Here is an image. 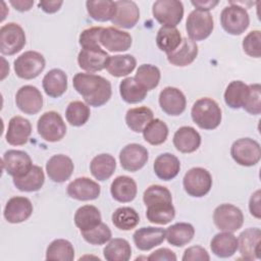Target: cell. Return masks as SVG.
<instances>
[{"label": "cell", "mask_w": 261, "mask_h": 261, "mask_svg": "<svg viewBox=\"0 0 261 261\" xmlns=\"http://www.w3.org/2000/svg\"><path fill=\"white\" fill-rule=\"evenodd\" d=\"M67 195L79 201H92L99 197L101 187L95 180L83 176L77 177L67 186Z\"/></svg>", "instance_id": "obj_17"}, {"label": "cell", "mask_w": 261, "mask_h": 261, "mask_svg": "<svg viewBox=\"0 0 261 261\" xmlns=\"http://www.w3.org/2000/svg\"><path fill=\"white\" fill-rule=\"evenodd\" d=\"M214 28V21L209 11H203L195 9L190 12L186 30L189 35V39L193 41H202L208 38Z\"/></svg>", "instance_id": "obj_5"}, {"label": "cell", "mask_w": 261, "mask_h": 261, "mask_svg": "<svg viewBox=\"0 0 261 261\" xmlns=\"http://www.w3.org/2000/svg\"><path fill=\"white\" fill-rule=\"evenodd\" d=\"M111 220L116 228L120 230H130L138 225L140 217L134 208L119 207L113 212Z\"/></svg>", "instance_id": "obj_44"}, {"label": "cell", "mask_w": 261, "mask_h": 261, "mask_svg": "<svg viewBox=\"0 0 261 261\" xmlns=\"http://www.w3.org/2000/svg\"><path fill=\"white\" fill-rule=\"evenodd\" d=\"M191 3L199 10L209 11L210 9H213L219 2L217 0H193Z\"/></svg>", "instance_id": "obj_57"}, {"label": "cell", "mask_w": 261, "mask_h": 261, "mask_svg": "<svg viewBox=\"0 0 261 261\" xmlns=\"http://www.w3.org/2000/svg\"><path fill=\"white\" fill-rule=\"evenodd\" d=\"M242 45L247 55L259 58L261 56V32L258 30L250 32L244 38Z\"/></svg>", "instance_id": "obj_51"}, {"label": "cell", "mask_w": 261, "mask_h": 261, "mask_svg": "<svg viewBox=\"0 0 261 261\" xmlns=\"http://www.w3.org/2000/svg\"><path fill=\"white\" fill-rule=\"evenodd\" d=\"M116 168V161L110 154H99L95 156L90 163V170L92 175L98 180H106L113 173Z\"/></svg>", "instance_id": "obj_34"}, {"label": "cell", "mask_w": 261, "mask_h": 261, "mask_svg": "<svg viewBox=\"0 0 261 261\" xmlns=\"http://www.w3.org/2000/svg\"><path fill=\"white\" fill-rule=\"evenodd\" d=\"M81 233L86 242L95 246L106 244L108 241L111 240L112 237L110 228L103 222L99 223L92 229L81 231Z\"/></svg>", "instance_id": "obj_48"}, {"label": "cell", "mask_w": 261, "mask_h": 261, "mask_svg": "<svg viewBox=\"0 0 261 261\" xmlns=\"http://www.w3.org/2000/svg\"><path fill=\"white\" fill-rule=\"evenodd\" d=\"M143 201L146 206L159 202V201H169L172 202V197L170 191L160 185H152L148 187L143 194Z\"/></svg>", "instance_id": "obj_49"}, {"label": "cell", "mask_w": 261, "mask_h": 261, "mask_svg": "<svg viewBox=\"0 0 261 261\" xmlns=\"http://www.w3.org/2000/svg\"><path fill=\"white\" fill-rule=\"evenodd\" d=\"M138 188L136 181L126 175H119L113 179L110 186L112 198L120 203L133 201L137 196Z\"/></svg>", "instance_id": "obj_27"}, {"label": "cell", "mask_w": 261, "mask_h": 261, "mask_svg": "<svg viewBox=\"0 0 261 261\" xmlns=\"http://www.w3.org/2000/svg\"><path fill=\"white\" fill-rule=\"evenodd\" d=\"M175 216V209L172 202L159 201L152 203L147 206L146 217L147 219L155 224H167Z\"/></svg>", "instance_id": "obj_31"}, {"label": "cell", "mask_w": 261, "mask_h": 261, "mask_svg": "<svg viewBox=\"0 0 261 261\" xmlns=\"http://www.w3.org/2000/svg\"><path fill=\"white\" fill-rule=\"evenodd\" d=\"M261 230L258 227H250L243 230L238 238V250L245 260L260 259Z\"/></svg>", "instance_id": "obj_15"}, {"label": "cell", "mask_w": 261, "mask_h": 261, "mask_svg": "<svg viewBox=\"0 0 261 261\" xmlns=\"http://www.w3.org/2000/svg\"><path fill=\"white\" fill-rule=\"evenodd\" d=\"M136 65L137 60L130 54L113 55L109 56L106 69L112 76L121 77L129 74L136 68Z\"/></svg>", "instance_id": "obj_36"}, {"label": "cell", "mask_w": 261, "mask_h": 261, "mask_svg": "<svg viewBox=\"0 0 261 261\" xmlns=\"http://www.w3.org/2000/svg\"><path fill=\"white\" fill-rule=\"evenodd\" d=\"M32 134V124L29 119L16 115L10 118L6 130L5 139L9 145H24Z\"/></svg>", "instance_id": "obj_22"}, {"label": "cell", "mask_w": 261, "mask_h": 261, "mask_svg": "<svg viewBox=\"0 0 261 261\" xmlns=\"http://www.w3.org/2000/svg\"><path fill=\"white\" fill-rule=\"evenodd\" d=\"M9 3L15 8V10H18L20 12L30 10L34 5L33 0H10Z\"/></svg>", "instance_id": "obj_58"}, {"label": "cell", "mask_w": 261, "mask_h": 261, "mask_svg": "<svg viewBox=\"0 0 261 261\" xmlns=\"http://www.w3.org/2000/svg\"><path fill=\"white\" fill-rule=\"evenodd\" d=\"M115 14L111 19L112 24L121 29L134 28L140 18V10L134 1H115Z\"/></svg>", "instance_id": "obj_18"}, {"label": "cell", "mask_w": 261, "mask_h": 261, "mask_svg": "<svg viewBox=\"0 0 261 261\" xmlns=\"http://www.w3.org/2000/svg\"><path fill=\"white\" fill-rule=\"evenodd\" d=\"M172 142L177 151L193 153L201 145V136L192 126H181L174 133Z\"/></svg>", "instance_id": "obj_26"}, {"label": "cell", "mask_w": 261, "mask_h": 261, "mask_svg": "<svg viewBox=\"0 0 261 261\" xmlns=\"http://www.w3.org/2000/svg\"><path fill=\"white\" fill-rule=\"evenodd\" d=\"M99 209L93 205L80 207L74 214V224L81 231L92 229L102 221Z\"/></svg>", "instance_id": "obj_37"}, {"label": "cell", "mask_w": 261, "mask_h": 261, "mask_svg": "<svg viewBox=\"0 0 261 261\" xmlns=\"http://www.w3.org/2000/svg\"><path fill=\"white\" fill-rule=\"evenodd\" d=\"M249 85L242 81H232L224 91V102L232 109L243 108L249 97Z\"/></svg>", "instance_id": "obj_32"}, {"label": "cell", "mask_w": 261, "mask_h": 261, "mask_svg": "<svg viewBox=\"0 0 261 261\" xmlns=\"http://www.w3.org/2000/svg\"><path fill=\"white\" fill-rule=\"evenodd\" d=\"M45 58L37 51H25L14 60V71L23 80L37 77L45 68Z\"/></svg>", "instance_id": "obj_9"}, {"label": "cell", "mask_w": 261, "mask_h": 261, "mask_svg": "<svg viewBox=\"0 0 261 261\" xmlns=\"http://www.w3.org/2000/svg\"><path fill=\"white\" fill-rule=\"evenodd\" d=\"M74 249L71 243L64 239H57L50 243L46 251V260L72 261Z\"/></svg>", "instance_id": "obj_43"}, {"label": "cell", "mask_w": 261, "mask_h": 261, "mask_svg": "<svg viewBox=\"0 0 261 261\" xmlns=\"http://www.w3.org/2000/svg\"><path fill=\"white\" fill-rule=\"evenodd\" d=\"M210 248L215 256L220 258H228L231 257L238 250V239L234 234H232V232H219L212 238Z\"/></svg>", "instance_id": "obj_30"}, {"label": "cell", "mask_w": 261, "mask_h": 261, "mask_svg": "<svg viewBox=\"0 0 261 261\" xmlns=\"http://www.w3.org/2000/svg\"><path fill=\"white\" fill-rule=\"evenodd\" d=\"M191 116L200 128L214 129L221 122V109L213 99L205 97L193 104Z\"/></svg>", "instance_id": "obj_2"}, {"label": "cell", "mask_w": 261, "mask_h": 261, "mask_svg": "<svg viewBox=\"0 0 261 261\" xmlns=\"http://www.w3.org/2000/svg\"><path fill=\"white\" fill-rule=\"evenodd\" d=\"M62 4H63V1H61V0H58V1L57 0H54V1L43 0L38 3V6L46 13H54L60 9Z\"/></svg>", "instance_id": "obj_56"}, {"label": "cell", "mask_w": 261, "mask_h": 261, "mask_svg": "<svg viewBox=\"0 0 261 261\" xmlns=\"http://www.w3.org/2000/svg\"><path fill=\"white\" fill-rule=\"evenodd\" d=\"M38 134L47 142H58L66 134V125L61 115L55 111H47L37 122Z\"/></svg>", "instance_id": "obj_7"}, {"label": "cell", "mask_w": 261, "mask_h": 261, "mask_svg": "<svg viewBox=\"0 0 261 261\" xmlns=\"http://www.w3.org/2000/svg\"><path fill=\"white\" fill-rule=\"evenodd\" d=\"M260 190H257L255 193L252 194L250 201H249V210L251 215L260 219L261 218V205H260Z\"/></svg>", "instance_id": "obj_55"}, {"label": "cell", "mask_w": 261, "mask_h": 261, "mask_svg": "<svg viewBox=\"0 0 261 261\" xmlns=\"http://www.w3.org/2000/svg\"><path fill=\"white\" fill-rule=\"evenodd\" d=\"M133 240L139 250L149 251L163 243L165 240V229L154 226L141 227L134 232Z\"/></svg>", "instance_id": "obj_23"}, {"label": "cell", "mask_w": 261, "mask_h": 261, "mask_svg": "<svg viewBox=\"0 0 261 261\" xmlns=\"http://www.w3.org/2000/svg\"><path fill=\"white\" fill-rule=\"evenodd\" d=\"M198 45L189 38H182L180 45L171 53L166 54L169 63L175 66H187L191 64L198 55Z\"/></svg>", "instance_id": "obj_25"}, {"label": "cell", "mask_w": 261, "mask_h": 261, "mask_svg": "<svg viewBox=\"0 0 261 261\" xmlns=\"http://www.w3.org/2000/svg\"><path fill=\"white\" fill-rule=\"evenodd\" d=\"M249 89V97L243 108L250 114L259 115L261 113V86L259 84H251Z\"/></svg>", "instance_id": "obj_52"}, {"label": "cell", "mask_w": 261, "mask_h": 261, "mask_svg": "<svg viewBox=\"0 0 261 261\" xmlns=\"http://www.w3.org/2000/svg\"><path fill=\"white\" fill-rule=\"evenodd\" d=\"M33 213V204L25 197H12L4 207V218L10 223H20L27 220Z\"/></svg>", "instance_id": "obj_20"}, {"label": "cell", "mask_w": 261, "mask_h": 261, "mask_svg": "<svg viewBox=\"0 0 261 261\" xmlns=\"http://www.w3.org/2000/svg\"><path fill=\"white\" fill-rule=\"evenodd\" d=\"M213 221L216 227L223 231L233 232L244 223V215L240 208L232 204H220L213 212Z\"/></svg>", "instance_id": "obj_10"}, {"label": "cell", "mask_w": 261, "mask_h": 261, "mask_svg": "<svg viewBox=\"0 0 261 261\" xmlns=\"http://www.w3.org/2000/svg\"><path fill=\"white\" fill-rule=\"evenodd\" d=\"M109 55L101 49H82L77 55L79 66L89 72H96L106 68Z\"/></svg>", "instance_id": "obj_24"}, {"label": "cell", "mask_w": 261, "mask_h": 261, "mask_svg": "<svg viewBox=\"0 0 261 261\" xmlns=\"http://www.w3.org/2000/svg\"><path fill=\"white\" fill-rule=\"evenodd\" d=\"M147 92L132 76L123 79L119 84V94L122 100L129 104L142 102L146 98Z\"/></svg>", "instance_id": "obj_42"}, {"label": "cell", "mask_w": 261, "mask_h": 261, "mask_svg": "<svg viewBox=\"0 0 261 261\" xmlns=\"http://www.w3.org/2000/svg\"><path fill=\"white\" fill-rule=\"evenodd\" d=\"M100 43L101 46L110 52H122L130 48L132 36L127 32L120 31L114 27H108L103 29Z\"/></svg>", "instance_id": "obj_19"}, {"label": "cell", "mask_w": 261, "mask_h": 261, "mask_svg": "<svg viewBox=\"0 0 261 261\" xmlns=\"http://www.w3.org/2000/svg\"><path fill=\"white\" fill-rule=\"evenodd\" d=\"M25 45V34L15 22H8L0 29V51L3 55H14Z\"/></svg>", "instance_id": "obj_11"}, {"label": "cell", "mask_w": 261, "mask_h": 261, "mask_svg": "<svg viewBox=\"0 0 261 261\" xmlns=\"http://www.w3.org/2000/svg\"><path fill=\"white\" fill-rule=\"evenodd\" d=\"M104 28L92 27L84 30L79 38V43L83 49H101L100 36Z\"/></svg>", "instance_id": "obj_50"}, {"label": "cell", "mask_w": 261, "mask_h": 261, "mask_svg": "<svg viewBox=\"0 0 261 261\" xmlns=\"http://www.w3.org/2000/svg\"><path fill=\"white\" fill-rule=\"evenodd\" d=\"M73 168L72 160L64 154L53 155L46 163V171L49 178L59 184L67 180L71 176Z\"/></svg>", "instance_id": "obj_21"}, {"label": "cell", "mask_w": 261, "mask_h": 261, "mask_svg": "<svg viewBox=\"0 0 261 261\" xmlns=\"http://www.w3.org/2000/svg\"><path fill=\"white\" fill-rule=\"evenodd\" d=\"M74 90L84 98L86 104L100 107L111 98L112 90L110 82L94 73L77 72L72 79Z\"/></svg>", "instance_id": "obj_1"}, {"label": "cell", "mask_w": 261, "mask_h": 261, "mask_svg": "<svg viewBox=\"0 0 261 261\" xmlns=\"http://www.w3.org/2000/svg\"><path fill=\"white\" fill-rule=\"evenodd\" d=\"M182 185L188 195L201 198L210 192L212 188V176L205 168L193 167L185 174Z\"/></svg>", "instance_id": "obj_6"}, {"label": "cell", "mask_w": 261, "mask_h": 261, "mask_svg": "<svg viewBox=\"0 0 261 261\" xmlns=\"http://www.w3.org/2000/svg\"><path fill=\"white\" fill-rule=\"evenodd\" d=\"M3 169L12 177L25 175L33 167L30 155L21 150H8L2 157Z\"/></svg>", "instance_id": "obj_12"}, {"label": "cell", "mask_w": 261, "mask_h": 261, "mask_svg": "<svg viewBox=\"0 0 261 261\" xmlns=\"http://www.w3.org/2000/svg\"><path fill=\"white\" fill-rule=\"evenodd\" d=\"M89 15L97 21L111 20L115 14V2L111 0H89L86 2Z\"/></svg>", "instance_id": "obj_39"}, {"label": "cell", "mask_w": 261, "mask_h": 261, "mask_svg": "<svg viewBox=\"0 0 261 261\" xmlns=\"http://www.w3.org/2000/svg\"><path fill=\"white\" fill-rule=\"evenodd\" d=\"M45 181L43 169L38 165H33L32 169L23 176L13 177L14 186L21 192H37Z\"/></svg>", "instance_id": "obj_35"}, {"label": "cell", "mask_w": 261, "mask_h": 261, "mask_svg": "<svg viewBox=\"0 0 261 261\" xmlns=\"http://www.w3.org/2000/svg\"><path fill=\"white\" fill-rule=\"evenodd\" d=\"M168 136V127L166 123L159 119H152L143 130V137L147 143L153 146L163 144Z\"/></svg>", "instance_id": "obj_46"}, {"label": "cell", "mask_w": 261, "mask_h": 261, "mask_svg": "<svg viewBox=\"0 0 261 261\" xmlns=\"http://www.w3.org/2000/svg\"><path fill=\"white\" fill-rule=\"evenodd\" d=\"M90 107L82 101L70 102L65 110V117L67 122L73 126L84 125L90 118Z\"/></svg>", "instance_id": "obj_47"}, {"label": "cell", "mask_w": 261, "mask_h": 261, "mask_svg": "<svg viewBox=\"0 0 261 261\" xmlns=\"http://www.w3.org/2000/svg\"><path fill=\"white\" fill-rule=\"evenodd\" d=\"M152 13L162 27L175 28L182 19L184 5L177 0H158L153 4Z\"/></svg>", "instance_id": "obj_8"}, {"label": "cell", "mask_w": 261, "mask_h": 261, "mask_svg": "<svg viewBox=\"0 0 261 261\" xmlns=\"http://www.w3.org/2000/svg\"><path fill=\"white\" fill-rule=\"evenodd\" d=\"M147 259L150 261H162V260L175 261L176 255L174 254V252H172L167 248H160L154 251L153 253H151L149 257H147Z\"/></svg>", "instance_id": "obj_54"}, {"label": "cell", "mask_w": 261, "mask_h": 261, "mask_svg": "<svg viewBox=\"0 0 261 261\" xmlns=\"http://www.w3.org/2000/svg\"><path fill=\"white\" fill-rule=\"evenodd\" d=\"M220 23L226 33L237 36L248 29L250 17L244 7L229 4L220 13Z\"/></svg>", "instance_id": "obj_4"}, {"label": "cell", "mask_w": 261, "mask_h": 261, "mask_svg": "<svg viewBox=\"0 0 261 261\" xmlns=\"http://www.w3.org/2000/svg\"><path fill=\"white\" fill-rule=\"evenodd\" d=\"M149 153L147 149L137 143H132L124 146L119 153V161L121 167L130 172L138 171L147 163Z\"/></svg>", "instance_id": "obj_13"}, {"label": "cell", "mask_w": 261, "mask_h": 261, "mask_svg": "<svg viewBox=\"0 0 261 261\" xmlns=\"http://www.w3.org/2000/svg\"><path fill=\"white\" fill-rule=\"evenodd\" d=\"M153 119V111L146 106L130 108L126 111V125L135 133H143L144 128Z\"/></svg>", "instance_id": "obj_38"}, {"label": "cell", "mask_w": 261, "mask_h": 261, "mask_svg": "<svg viewBox=\"0 0 261 261\" xmlns=\"http://www.w3.org/2000/svg\"><path fill=\"white\" fill-rule=\"evenodd\" d=\"M103 255L108 261H127L132 256V248L126 240L115 238L105 246Z\"/></svg>", "instance_id": "obj_41"}, {"label": "cell", "mask_w": 261, "mask_h": 261, "mask_svg": "<svg viewBox=\"0 0 261 261\" xmlns=\"http://www.w3.org/2000/svg\"><path fill=\"white\" fill-rule=\"evenodd\" d=\"M159 105L166 114L177 116L185 111L187 99L179 89L166 87L159 94Z\"/></svg>", "instance_id": "obj_16"}, {"label": "cell", "mask_w": 261, "mask_h": 261, "mask_svg": "<svg viewBox=\"0 0 261 261\" xmlns=\"http://www.w3.org/2000/svg\"><path fill=\"white\" fill-rule=\"evenodd\" d=\"M15 103L25 114H36L43 107V97L40 90L34 86H22L15 95Z\"/></svg>", "instance_id": "obj_14"}, {"label": "cell", "mask_w": 261, "mask_h": 261, "mask_svg": "<svg viewBox=\"0 0 261 261\" xmlns=\"http://www.w3.org/2000/svg\"><path fill=\"white\" fill-rule=\"evenodd\" d=\"M195 234V228L191 223L177 222L165 230V239L174 247H182L190 243Z\"/></svg>", "instance_id": "obj_33"}, {"label": "cell", "mask_w": 261, "mask_h": 261, "mask_svg": "<svg viewBox=\"0 0 261 261\" xmlns=\"http://www.w3.org/2000/svg\"><path fill=\"white\" fill-rule=\"evenodd\" d=\"M182 261H209L210 256L208 252L201 246H193L184 252Z\"/></svg>", "instance_id": "obj_53"}, {"label": "cell", "mask_w": 261, "mask_h": 261, "mask_svg": "<svg viewBox=\"0 0 261 261\" xmlns=\"http://www.w3.org/2000/svg\"><path fill=\"white\" fill-rule=\"evenodd\" d=\"M181 35L176 28L161 27L156 36L157 47L166 54L174 51L181 43Z\"/></svg>", "instance_id": "obj_40"}, {"label": "cell", "mask_w": 261, "mask_h": 261, "mask_svg": "<svg viewBox=\"0 0 261 261\" xmlns=\"http://www.w3.org/2000/svg\"><path fill=\"white\" fill-rule=\"evenodd\" d=\"M154 172L162 180H170L174 178L180 169L178 158L171 153L160 154L154 161Z\"/></svg>", "instance_id": "obj_29"}, {"label": "cell", "mask_w": 261, "mask_h": 261, "mask_svg": "<svg viewBox=\"0 0 261 261\" xmlns=\"http://www.w3.org/2000/svg\"><path fill=\"white\" fill-rule=\"evenodd\" d=\"M160 70L153 64H142L137 69L135 81L146 91L155 89L160 82Z\"/></svg>", "instance_id": "obj_45"}, {"label": "cell", "mask_w": 261, "mask_h": 261, "mask_svg": "<svg viewBox=\"0 0 261 261\" xmlns=\"http://www.w3.org/2000/svg\"><path fill=\"white\" fill-rule=\"evenodd\" d=\"M42 86L49 97L58 98L67 90V75L62 69L53 68L43 77Z\"/></svg>", "instance_id": "obj_28"}, {"label": "cell", "mask_w": 261, "mask_h": 261, "mask_svg": "<svg viewBox=\"0 0 261 261\" xmlns=\"http://www.w3.org/2000/svg\"><path fill=\"white\" fill-rule=\"evenodd\" d=\"M230 155L238 164L253 166L260 161L261 147L257 141L251 138H242L232 143Z\"/></svg>", "instance_id": "obj_3"}]
</instances>
